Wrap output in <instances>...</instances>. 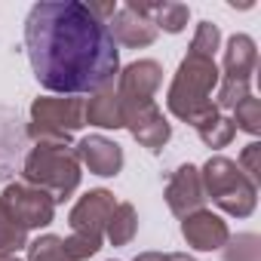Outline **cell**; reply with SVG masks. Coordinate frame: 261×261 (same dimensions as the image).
Segmentation results:
<instances>
[{
	"instance_id": "cell-1",
	"label": "cell",
	"mask_w": 261,
	"mask_h": 261,
	"mask_svg": "<svg viewBox=\"0 0 261 261\" xmlns=\"http://www.w3.org/2000/svg\"><path fill=\"white\" fill-rule=\"evenodd\" d=\"M25 49L43 89L62 95H95L114 86L120 49L105 22L86 4H34L25 19Z\"/></svg>"
},
{
	"instance_id": "cell-6",
	"label": "cell",
	"mask_w": 261,
	"mask_h": 261,
	"mask_svg": "<svg viewBox=\"0 0 261 261\" xmlns=\"http://www.w3.org/2000/svg\"><path fill=\"white\" fill-rule=\"evenodd\" d=\"M0 203L7 206V212H10L25 230H31V227H46V224L53 221V215H56L53 197H49L46 191L31 188V185H22V181L10 185L4 194H0Z\"/></svg>"
},
{
	"instance_id": "cell-4",
	"label": "cell",
	"mask_w": 261,
	"mask_h": 261,
	"mask_svg": "<svg viewBox=\"0 0 261 261\" xmlns=\"http://www.w3.org/2000/svg\"><path fill=\"white\" fill-rule=\"evenodd\" d=\"M80 160L71 148H31L25 157V185L40 188L53 203H65L80 185Z\"/></svg>"
},
{
	"instance_id": "cell-18",
	"label": "cell",
	"mask_w": 261,
	"mask_h": 261,
	"mask_svg": "<svg viewBox=\"0 0 261 261\" xmlns=\"http://www.w3.org/2000/svg\"><path fill=\"white\" fill-rule=\"evenodd\" d=\"M197 133H200L203 145H209V148H227V145L233 142V136H237V129H233V123H230L227 117L218 114V117L200 123V126H197Z\"/></svg>"
},
{
	"instance_id": "cell-20",
	"label": "cell",
	"mask_w": 261,
	"mask_h": 261,
	"mask_svg": "<svg viewBox=\"0 0 261 261\" xmlns=\"http://www.w3.org/2000/svg\"><path fill=\"white\" fill-rule=\"evenodd\" d=\"M25 249H28V261H71L68 252H65V240L62 237H53V233L37 237Z\"/></svg>"
},
{
	"instance_id": "cell-17",
	"label": "cell",
	"mask_w": 261,
	"mask_h": 261,
	"mask_svg": "<svg viewBox=\"0 0 261 261\" xmlns=\"http://www.w3.org/2000/svg\"><path fill=\"white\" fill-rule=\"evenodd\" d=\"M25 246H28V230L7 212L4 203H0V258H10Z\"/></svg>"
},
{
	"instance_id": "cell-13",
	"label": "cell",
	"mask_w": 261,
	"mask_h": 261,
	"mask_svg": "<svg viewBox=\"0 0 261 261\" xmlns=\"http://www.w3.org/2000/svg\"><path fill=\"white\" fill-rule=\"evenodd\" d=\"M74 154H77V160H80L83 166H89V172L105 175V178H111V175H117V172L123 169V151H120V145H114V142L105 139V136H89V139H83Z\"/></svg>"
},
{
	"instance_id": "cell-15",
	"label": "cell",
	"mask_w": 261,
	"mask_h": 261,
	"mask_svg": "<svg viewBox=\"0 0 261 261\" xmlns=\"http://www.w3.org/2000/svg\"><path fill=\"white\" fill-rule=\"evenodd\" d=\"M83 123L101 126V129H120L123 126V105H120L114 86L101 89L89 101H83Z\"/></svg>"
},
{
	"instance_id": "cell-14",
	"label": "cell",
	"mask_w": 261,
	"mask_h": 261,
	"mask_svg": "<svg viewBox=\"0 0 261 261\" xmlns=\"http://www.w3.org/2000/svg\"><path fill=\"white\" fill-rule=\"evenodd\" d=\"M258 65V49L249 34H233L224 49V71L221 80L230 83H252V71Z\"/></svg>"
},
{
	"instance_id": "cell-10",
	"label": "cell",
	"mask_w": 261,
	"mask_h": 261,
	"mask_svg": "<svg viewBox=\"0 0 261 261\" xmlns=\"http://www.w3.org/2000/svg\"><path fill=\"white\" fill-rule=\"evenodd\" d=\"M203 200H206V191H203V178H200V169L197 166H178L166 185V203L175 215H191L197 209H203Z\"/></svg>"
},
{
	"instance_id": "cell-22",
	"label": "cell",
	"mask_w": 261,
	"mask_h": 261,
	"mask_svg": "<svg viewBox=\"0 0 261 261\" xmlns=\"http://www.w3.org/2000/svg\"><path fill=\"white\" fill-rule=\"evenodd\" d=\"M230 123H233V129H243V133H249V136H258L261 133V101L255 95L243 98L233 108V120Z\"/></svg>"
},
{
	"instance_id": "cell-7",
	"label": "cell",
	"mask_w": 261,
	"mask_h": 261,
	"mask_svg": "<svg viewBox=\"0 0 261 261\" xmlns=\"http://www.w3.org/2000/svg\"><path fill=\"white\" fill-rule=\"evenodd\" d=\"M31 126L74 133V129L86 126L83 123V101L77 95H62V98L43 95V98H34V105H31Z\"/></svg>"
},
{
	"instance_id": "cell-12",
	"label": "cell",
	"mask_w": 261,
	"mask_h": 261,
	"mask_svg": "<svg viewBox=\"0 0 261 261\" xmlns=\"http://www.w3.org/2000/svg\"><path fill=\"white\" fill-rule=\"evenodd\" d=\"M108 31L114 37V43H123V46H151L157 40V25L145 16H139L136 10H129L126 4L114 13V19L108 22Z\"/></svg>"
},
{
	"instance_id": "cell-9",
	"label": "cell",
	"mask_w": 261,
	"mask_h": 261,
	"mask_svg": "<svg viewBox=\"0 0 261 261\" xmlns=\"http://www.w3.org/2000/svg\"><path fill=\"white\" fill-rule=\"evenodd\" d=\"M181 237L188 240V246H194L200 252H212V249H221L230 240V230H227V221L221 215H215L209 209H197V212L185 215Z\"/></svg>"
},
{
	"instance_id": "cell-2",
	"label": "cell",
	"mask_w": 261,
	"mask_h": 261,
	"mask_svg": "<svg viewBox=\"0 0 261 261\" xmlns=\"http://www.w3.org/2000/svg\"><path fill=\"white\" fill-rule=\"evenodd\" d=\"M218 80H221V71H218L215 59L188 53L181 59L175 80L169 86V95H166L169 111L191 126H200V123L218 117V108L212 101V89L218 86Z\"/></svg>"
},
{
	"instance_id": "cell-23",
	"label": "cell",
	"mask_w": 261,
	"mask_h": 261,
	"mask_svg": "<svg viewBox=\"0 0 261 261\" xmlns=\"http://www.w3.org/2000/svg\"><path fill=\"white\" fill-rule=\"evenodd\" d=\"M218 40H221V31H218V25H212V22H200L188 53H194V56H203V59H215Z\"/></svg>"
},
{
	"instance_id": "cell-16",
	"label": "cell",
	"mask_w": 261,
	"mask_h": 261,
	"mask_svg": "<svg viewBox=\"0 0 261 261\" xmlns=\"http://www.w3.org/2000/svg\"><path fill=\"white\" fill-rule=\"evenodd\" d=\"M139 230V215H136V206L133 203H117L108 224H105V237L114 243V246H126L129 240L136 237Z\"/></svg>"
},
{
	"instance_id": "cell-5",
	"label": "cell",
	"mask_w": 261,
	"mask_h": 261,
	"mask_svg": "<svg viewBox=\"0 0 261 261\" xmlns=\"http://www.w3.org/2000/svg\"><path fill=\"white\" fill-rule=\"evenodd\" d=\"M163 83V68L151 59H139L133 65H126L117 77V98L123 105V123H126V114L129 111H139V108H148L154 105V95Z\"/></svg>"
},
{
	"instance_id": "cell-3",
	"label": "cell",
	"mask_w": 261,
	"mask_h": 261,
	"mask_svg": "<svg viewBox=\"0 0 261 261\" xmlns=\"http://www.w3.org/2000/svg\"><path fill=\"white\" fill-rule=\"evenodd\" d=\"M203 191L212 197V203L233 215V218H249L258 203V185L227 157H209L206 166L200 169Z\"/></svg>"
},
{
	"instance_id": "cell-28",
	"label": "cell",
	"mask_w": 261,
	"mask_h": 261,
	"mask_svg": "<svg viewBox=\"0 0 261 261\" xmlns=\"http://www.w3.org/2000/svg\"><path fill=\"white\" fill-rule=\"evenodd\" d=\"M0 261H19V258H13V255H10V258H0Z\"/></svg>"
},
{
	"instance_id": "cell-25",
	"label": "cell",
	"mask_w": 261,
	"mask_h": 261,
	"mask_svg": "<svg viewBox=\"0 0 261 261\" xmlns=\"http://www.w3.org/2000/svg\"><path fill=\"white\" fill-rule=\"evenodd\" d=\"M255 185H258V175H261V145L258 142H252V145H246L243 148V154H240V163H237Z\"/></svg>"
},
{
	"instance_id": "cell-24",
	"label": "cell",
	"mask_w": 261,
	"mask_h": 261,
	"mask_svg": "<svg viewBox=\"0 0 261 261\" xmlns=\"http://www.w3.org/2000/svg\"><path fill=\"white\" fill-rule=\"evenodd\" d=\"M101 240H105V237H92V233H71V237L65 240V252H68V258H71V261H83V258H89V255H95V252L101 249Z\"/></svg>"
},
{
	"instance_id": "cell-8",
	"label": "cell",
	"mask_w": 261,
	"mask_h": 261,
	"mask_svg": "<svg viewBox=\"0 0 261 261\" xmlns=\"http://www.w3.org/2000/svg\"><path fill=\"white\" fill-rule=\"evenodd\" d=\"M114 194L111 191H89V194H83L77 203H74V209H71V215H68V224H71V230L74 233H92V237H105V224H108V218H111V212H114Z\"/></svg>"
},
{
	"instance_id": "cell-19",
	"label": "cell",
	"mask_w": 261,
	"mask_h": 261,
	"mask_svg": "<svg viewBox=\"0 0 261 261\" xmlns=\"http://www.w3.org/2000/svg\"><path fill=\"white\" fill-rule=\"evenodd\" d=\"M188 19H191V10H188L185 4H154V16H151V22H154L157 28L169 31V34L185 31Z\"/></svg>"
},
{
	"instance_id": "cell-21",
	"label": "cell",
	"mask_w": 261,
	"mask_h": 261,
	"mask_svg": "<svg viewBox=\"0 0 261 261\" xmlns=\"http://www.w3.org/2000/svg\"><path fill=\"white\" fill-rule=\"evenodd\" d=\"M221 249H224V261H261V240L255 233H240L227 240Z\"/></svg>"
},
{
	"instance_id": "cell-11",
	"label": "cell",
	"mask_w": 261,
	"mask_h": 261,
	"mask_svg": "<svg viewBox=\"0 0 261 261\" xmlns=\"http://www.w3.org/2000/svg\"><path fill=\"white\" fill-rule=\"evenodd\" d=\"M129 133H133V139L148 148V151H160L169 136H172V126L166 123L163 111L157 105H148V108H139V111H129L126 114V123H123Z\"/></svg>"
},
{
	"instance_id": "cell-27",
	"label": "cell",
	"mask_w": 261,
	"mask_h": 261,
	"mask_svg": "<svg viewBox=\"0 0 261 261\" xmlns=\"http://www.w3.org/2000/svg\"><path fill=\"white\" fill-rule=\"evenodd\" d=\"M166 261H197V258H191L185 252H172V255H166Z\"/></svg>"
},
{
	"instance_id": "cell-26",
	"label": "cell",
	"mask_w": 261,
	"mask_h": 261,
	"mask_svg": "<svg viewBox=\"0 0 261 261\" xmlns=\"http://www.w3.org/2000/svg\"><path fill=\"white\" fill-rule=\"evenodd\" d=\"M133 261H166V255H163V252H142V255H136Z\"/></svg>"
}]
</instances>
